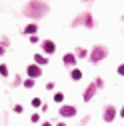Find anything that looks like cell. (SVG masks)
<instances>
[{
  "label": "cell",
  "mask_w": 124,
  "mask_h": 126,
  "mask_svg": "<svg viewBox=\"0 0 124 126\" xmlns=\"http://www.w3.org/2000/svg\"><path fill=\"white\" fill-rule=\"evenodd\" d=\"M60 114H62V116H74V114H76V108H74V106H62V108H60Z\"/></svg>",
  "instance_id": "obj_1"
},
{
  "label": "cell",
  "mask_w": 124,
  "mask_h": 126,
  "mask_svg": "<svg viewBox=\"0 0 124 126\" xmlns=\"http://www.w3.org/2000/svg\"><path fill=\"white\" fill-rule=\"evenodd\" d=\"M28 76H32V78L40 76V68L38 66H28Z\"/></svg>",
  "instance_id": "obj_2"
},
{
  "label": "cell",
  "mask_w": 124,
  "mask_h": 126,
  "mask_svg": "<svg viewBox=\"0 0 124 126\" xmlns=\"http://www.w3.org/2000/svg\"><path fill=\"white\" fill-rule=\"evenodd\" d=\"M104 118H106L108 122H110V120L114 118V108H108V110H106V114H104Z\"/></svg>",
  "instance_id": "obj_3"
},
{
  "label": "cell",
  "mask_w": 124,
  "mask_h": 126,
  "mask_svg": "<svg viewBox=\"0 0 124 126\" xmlns=\"http://www.w3.org/2000/svg\"><path fill=\"white\" fill-rule=\"evenodd\" d=\"M44 50L46 52H54V44L52 42H44Z\"/></svg>",
  "instance_id": "obj_4"
},
{
  "label": "cell",
  "mask_w": 124,
  "mask_h": 126,
  "mask_svg": "<svg viewBox=\"0 0 124 126\" xmlns=\"http://www.w3.org/2000/svg\"><path fill=\"white\" fill-rule=\"evenodd\" d=\"M94 94V86H88V92L84 94V100H90V96Z\"/></svg>",
  "instance_id": "obj_5"
},
{
  "label": "cell",
  "mask_w": 124,
  "mask_h": 126,
  "mask_svg": "<svg viewBox=\"0 0 124 126\" xmlns=\"http://www.w3.org/2000/svg\"><path fill=\"white\" fill-rule=\"evenodd\" d=\"M72 78H74V80H80V78H82V72H80V70H72Z\"/></svg>",
  "instance_id": "obj_6"
},
{
  "label": "cell",
  "mask_w": 124,
  "mask_h": 126,
  "mask_svg": "<svg viewBox=\"0 0 124 126\" xmlns=\"http://www.w3.org/2000/svg\"><path fill=\"white\" fill-rule=\"evenodd\" d=\"M64 62H66V64H72V62H74V58H72L70 54H66V58H64Z\"/></svg>",
  "instance_id": "obj_7"
},
{
  "label": "cell",
  "mask_w": 124,
  "mask_h": 126,
  "mask_svg": "<svg viewBox=\"0 0 124 126\" xmlns=\"http://www.w3.org/2000/svg\"><path fill=\"white\" fill-rule=\"evenodd\" d=\"M0 74H2V76H6V74H8V72H6V66H4V64L0 66Z\"/></svg>",
  "instance_id": "obj_8"
},
{
  "label": "cell",
  "mask_w": 124,
  "mask_h": 126,
  "mask_svg": "<svg viewBox=\"0 0 124 126\" xmlns=\"http://www.w3.org/2000/svg\"><path fill=\"white\" fill-rule=\"evenodd\" d=\"M36 62H38V64H42V62H44V64H46V58H42V56H36Z\"/></svg>",
  "instance_id": "obj_9"
},
{
  "label": "cell",
  "mask_w": 124,
  "mask_h": 126,
  "mask_svg": "<svg viewBox=\"0 0 124 126\" xmlns=\"http://www.w3.org/2000/svg\"><path fill=\"white\" fill-rule=\"evenodd\" d=\"M62 98H64L62 94H56V96H54V100H56V102H62Z\"/></svg>",
  "instance_id": "obj_10"
},
{
  "label": "cell",
  "mask_w": 124,
  "mask_h": 126,
  "mask_svg": "<svg viewBox=\"0 0 124 126\" xmlns=\"http://www.w3.org/2000/svg\"><path fill=\"white\" fill-rule=\"evenodd\" d=\"M32 106H36V108H38V106H40V100H38V98H34V100H32Z\"/></svg>",
  "instance_id": "obj_11"
},
{
  "label": "cell",
  "mask_w": 124,
  "mask_h": 126,
  "mask_svg": "<svg viewBox=\"0 0 124 126\" xmlns=\"http://www.w3.org/2000/svg\"><path fill=\"white\" fill-rule=\"evenodd\" d=\"M118 72H120V74L124 76V66H120V68H118Z\"/></svg>",
  "instance_id": "obj_12"
},
{
  "label": "cell",
  "mask_w": 124,
  "mask_h": 126,
  "mask_svg": "<svg viewBox=\"0 0 124 126\" xmlns=\"http://www.w3.org/2000/svg\"><path fill=\"white\" fill-rule=\"evenodd\" d=\"M2 52H4V50H2V48H0V54H2Z\"/></svg>",
  "instance_id": "obj_13"
},
{
  "label": "cell",
  "mask_w": 124,
  "mask_h": 126,
  "mask_svg": "<svg viewBox=\"0 0 124 126\" xmlns=\"http://www.w3.org/2000/svg\"><path fill=\"white\" fill-rule=\"evenodd\" d=\"M58 126H66V124H58Z\"/></svg>",
  "instance_id": "obj_14"
}]
</instances>
